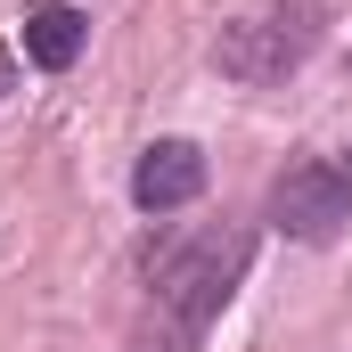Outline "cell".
Masks as SVG:
<instances>
[{
  "mask_svg": "<svg viewBox=\"0 0 352 352\" xmlns=\"http://www.w3.org/2000/svg\"><path fill=\"white\" fill-rule=\"evenodd\" d=\"M246 263H254V230L246 221L164 230L156 254H148V336H140V352H197L205 328L230 311Z\"/></svg>",
  "mask_w": 352,
  "mask_h": 352,
  "instance_id": "6da1fadb",
  "label": "cell"
},
{
  "mask_svg": "<svg viewBox=\"0 0 352 352\" xmlns=\"http://www.w3.org/2000/svg\"><path fill=\"white\" fill-rule=\"evenodd\" d=\"M320 41H328V0H263L213 33V66L246 90H278L320 58Z\"/></svg>",
  "mask_w": 352,
  "mask_h": 352,
  "instance_id": "7a4b0ae2",
  "label": "cell"
},
{
  "mask_svg": "<svg viewBox=\"0 0 352 352\" xmlns=\"http://www.w3.org/2000/svg\"><path fill=\"white\" fill-rule=\"evenodd\" d=\"M263 213H270V230H287V238H303V246H328L352 221V180H344L336 156H295L287 173L270 180Z\"/></svg>",
  "mask_w": 352,
  "mask_h": 352,
  "instance_id": "3957f363",
  "label": "cell"
},
{
  "mask_svg": "<svg viewBox=\"0 0 352 352\" xmlns=\"http://www.w3.org/2000/svg\"><path fill=\"white\" fill-rule=\"evenodd\" d=\"M197 197H205V148H197V140H156V148H140V164H131V205H140L148 221L188 213Z\"/></svg>",
  "mask_w": 352,
  "mask_h": 352,
  "instance_id": "277c9868",
  "label": "cell"
},
{
  "mask_svg": "<svg viewBox=\"0 0 352 352\" xmlns=\"http://www.w3.org/2000/svg\"><path fill=\"white\" fill-rule=\"evenodd\" d=\"M82 50H90V16H82V8L50 0V8H33V16H25V58H33L41 74H66Z\"/></svg>",
  "mask_w": 352,
  "mask_h": 352,
  "instance_id": "5b68a950",
  "label": "cell"
},
{
  "mask_svg": "<svg viewBox=\"0 0 352 352\" xmlns=\"http://www.w3.org/2000/svg\"><path fill=\"white\" fill-rule=\"evenodd\" d=\"M336 164H344V180H352V148H344V156H336Z\"/></svg>",
  "mask_w": 352,
  "mask_h": 352,
  "instance_id": "8992f818",
  "label": "cell"
},
{
  "mask_svg": "<svg viewBox=\"0 0 352 352\" xmlns=\"http://www.w3.org/2000/svg\"><path fill=\"white\" fill-rule=\"evenodd\" d=\"M0 90H8V58H0Z\"/></svg>",
  "mask_w": 352,
  "mask_h": 352,
  "instance_id": "52a82bcc",
  "label": "cell"
}]
</instances>
